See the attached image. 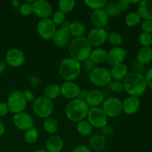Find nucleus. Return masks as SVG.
<instances>
[{
    "label": "nucleus",
    "instance_id": "nucleus-13",
    "mask_svg": "<svg viewBox=\"0 0 152 152\" xmlns=\"http://www.w3.org/2000/svg\"><path fill=\"white\" fill-rule=\"evenodd\" d=\"M5 62L13 68L22 67L25 62V53L16 48L9 49L5 54Z\"/></svg>",
    "mask_w": 152,
    "mask_h": 152
},
{
    "label": "nucleus",
    "instance_id": "nucleus-19",
    "mask_svg": "<svg viewBox=\"0 0 152 152\" xmlns=\"http://www.w3.org/2000/svg\"><path fill=\"white\" fill-rule=\"evenodd\" d=\"M104 100H105V96L102 91L98 90V89H92V90L88 91L86 99H85L89 108L99 107L101 104L103 103Z\"/></svg>",
    "mask_w": 152,
    "mask_h": 152
},
{
    "label": "nucleus",
    "instance_id": "nucleus-23",
    "mask_svg": "<svg viewBox=\"0 0 152 152\" xmlns=\"http://www.w3.org/2000/svg\"><path fill=\"white\" fill-rule=\"evenodd\" d=\"M137 13L145 20H152V0H142L140 1Z\"/></svg>",
    "mask_w": 152,
    "mask_h": 152
},
{
    "label": "nucleus",
    "instance_id": "nucleus-33",
    "mask_svg": "<svg viewBox=\"0 0 152 152\" xmlns=\"http://www.w3.org/2000/svg\"><path fill=\"white\" fill-rule=\"evenodd\" d=\"M76 5V2L74 0H59L58 1L59 10L63 12L64 13H71L74 9Z\"/></svg>",
    "mask_w": 152,
    "mask_h": 152
},
{
    "label": "nucleus",
    "instance_id": "nucleus-9",
    "mask_svg": "<svg viewBox=\"0 0 152 152\" xmlns=\"http://www.w3.org/2000/svg\"><path fill=\"white\" fill-rule=\"evenodd\" d=\"M71 22L65 21L58 29H56L53 36V42L56 47L64 48L71 42V33L69 31V26Z\"/></svg>",
    "mask_w": 152,
    "mask_h": 152
},
{
    "label": "nucleus",
    "instance_id": "nucleus-14",
    "mask_svg": "<svg viewBox=\"0 0 152 152\" xmlns=\"http://www.w3.org/2000/svg\"><path fill=\"white\" fill-rule=\"evenodd\" d=\"M108 34L105 28H94L90 30L86 38L91 47H99L108 40Z\"/></svg>",
    "mask_w": 152,
    "mask_h": 152
},
{
    "label": "nucleus",
    "instance_id": "nucleus-16",
    "mask_svg": "<svg viewBox=\"0 0 152 152\" xmlns=\"http://www.w3.org/2000/svg\"><path fill=\"white\" fill-rule=\"evenodd\" d=\"M127 55V51L122 47H114L108 51L106 62L110 65L123 63Z\"/></svg>",
    "mask_w": 152,
    "mask_h": 152
},
{
    "label": "nucleus",
    "instance_id": "nucleus-21",
    "mask_svg": "<svg viewBox=\"0 0 152 152\" xmlns=\"http://www.w3.org/2000/svg\"><path fill=\"white\" fill-rule=\"evenodd\" d=\"M64 147V141L59 135H52L45 142V150L48 152H60Z\"/></svg>",
    "mask_w": 152,
    "mask_h": 152
},
{
    "label": "nucleus",
    "instance_id": "nucleus-40",
    "mask_svg": "<svg viewBox=\"0 0 152 152\" xmlns=\"http://www.w3.org/2000/svg\"><path fill=\"white\" fill-rule=\"evenodd\" d=\"M19 12L22 16H29L31 13H33L32 4L28 2H25L20 5L19 7Z\"/></svg>",
    "mask_w": 152,
    "mask_h": 152
},
{
    "label": "nucleus",
    "instance_id": "nucleus-30",
    "mask_svg": "<svg viewBox=\"0 0 152 152\" xmlns=\"http://www.w3.org/2000/svg\"><path fill=\"white\" fill-rule=\"evenodd\" d=\"M58 128V122L53 117H48L43 121V129L47 133L53 134L57 132Z\"/></svg>",
    "mask_w": 152,
    "mask_h": 152
},
{
    "label": "nucleus",
    "instance_id": "nucleus-26",
    "mask_svg": "<svg viewBox=\"0 0 152 152\" xmlns=\"http://www.w3.org/2000/svg\"><path fill=\"white\" fill-rule=\"evenodd\" d=\"M90 147L94 151H102L106 145V137L102 134H95L90 138Z\"/></svg>",
    "mask_w": 152,
    "mask_h": 152
},
{
    "label": "nucleus",
    "instance_id": "nucleus-1",
    "mask_svg": "<svg viewBox=\"0 0 152 152\" xmlns=\"http://www.w3.org/2000/svg\"><path fill=\"white\" fill-rule=\"evenodd\" d=\"M124 91L130 96H142L147 89V83L145 76L140 73L132 71L127 74L123 80Z\"/></svg>",
    "mask_w": 152,
    "mask_h": 152
},
{
    "label": "nucleus",
    "instance_id": "nucleus-11",
    "mask_svg": "<svg viewBox=\"0 0 152 152\" xmlns=\"http://www.w3.org/2000/svg\"><path fill=\"white\" fill-rule=\"evenodd\" d=\"M37 30L42 39L45 40H50L54 36L56 26L51 19H40L37 23Z\"/></svg>",
    "mask_w": 152,
    "mask_h": 152
},
{
    "label": "nucleus",
    "instance_id": "nucleus-25",
    "mask_svg": "<svg viewBox=\"0 0 152 152\" xmlns=\"http://www.w3.org/2000/svg\"><path fill=\"white\" fill-rule=\"evenodd\" d=\"M137 61L145 65L152 61V49L150 47H142L137 53Z\"/></svg>",
    "mask_w": 152,
    "mask_h": 152
},
{
    "label": "nucleus",
    "instance_id": "nucleus-38",
    "mask_svg": "<svg viewBox=\"0 0 152 152\" xmlns=\"http://www.w3.org/2000/svg\"><path fill=\"white\" fill-rule=\"evenodd\" d=\"M105 7V9H104V10H105V12H106V13L108 14V16L115 17V16H118V15L120 13V12L119 11L118 8H117L116 2L107 3Z\"/></svg>",
    "mask_w": 152,
    "mask_h": 152
},
{
    "label": "nucleus",
    "instance_id": "nucleus-50",
    "mask_svg": "<svg viewBox=\"0 0 152 152\" xmlns=\"http://www.w3.org/2000/svg\"><path fill=\"white\" fill-rule=\"evenodd\" d=\"M88 91L86 90V88L80 89V94H79V96H78L79 99H83V100H85V99H86V96H87Z\"/></svg>",
    "mask_w": 152,
    "mask_h": 152
},
{
    "label": "nucleus",
    "instance_id": "nucleus-51",
    "mask_svg": "<svg viewBox=\"0 0 152 152\" xmlns=\"http://www.w3.org/2000/svg\"><path fill=\"white\" fill-rule=\"evenodd\" d=\"M6 66H7L6 62L4 61L0 60V74L4 72V71L6 68Z\"/></svg>",
    "mask_w": 152,
    "mask_h": 152
},
{
    "label": "nucleus",
    "instance_id": "nucleus-32",
    "mask_svg": "<svg viewBox=\"0 0 152 152\" xmlns=\"http://www.w3.org/2000/svg\"><path fill=\"white\" fill-rule=\"evenodd\" d=\"M39 139V132L36 128L33 127L29 130L25 132L24 140L28 144H34L37 142Z\"/></svg>",
    "mask_w": 152,
    "mask_h": 152
},
{
    "label": "nucleus",
    "instance_id": "nucleus-4",
    "mask_svg": "<svg viewBox=\"0 0 152 152\" xmlns=\"http://www.w3.org/2000/svg\"><path fill=\"white\" fill-rule=\"evenodd\" d=\"M82 71L81 62L71 57L62 59L59 65V72L61 77L65 81L77 80Z\"/></svg>",
    "mask_w": 152,
    "mask_h": 152
},
{
    "label": "nucleus",
    "instance_id": "nucleus-34",
    "mask_svg": "<svg viewBox=\"0 0 152 152\" xmlns=\"http://www.w3.org/2000/svg\"><path fill=\"white\" fill-rule=\"evenodd\" d=\"M108 40L110 44L114 47H120L123 43V38L121 34L118 32H111L108 34Z\"/></svg>",
    "mask_w": 152,
    "mask_h": 152
},
{
    "label": "nucleus",
    "instance_id": "nucleus-43",
    "mask_svg": "<svg viewBox=\"0 0 152 152\" xmlns=\"http://www.w3.org/2000/svg\"><path fill=\"white\" fill-rule=\"evenodd\" d=\"M132 68H133V71H134V72H137V73H140V74H142V73L145 71V65H142V64L140 63V62H137V60L134 61V62H132Z\"/></svg>",
    "mask_w": 152,
    "mask_h": 152
},
{
    "label": "nucleus",
    "instance_id": "nucleus-52",
    "mask_svg": "<svg viewBox=\"0 0 152 152\" xmlns=\"http://www.w3.org/2000/svg\"><path fill=\"white\" fill-rule=\"evenodd\" d=\"M4 132H5V126L4 123L0 120V137L4 134Z\"/></svg>",
    "mask_w": 152,
    "mask_h": 152
},
{
    "label": "nucleus",
    "instance_id": "nucleus-5",
    "mask_svg": "<svg viewBox=\"0 0 152 152\" xmlns=\"http://www.w3.org/2000/svg\"><path fill=\"white\" fill-rule=\"evenodd\" d=\"M54 109L53 102L44 96H38L33 102V111L37 117L46 119L52 115Z\"/></svg>",
    "mask_w": 152,
    "mask_h": 152
},
{
    "label": "nucleus",
    "instance_id": "nucleus-31",
    "mask_svg": "<svg viewBox=\"0 0 152 152\" xmlns=\"http://www.w3.org/2000/svg\"><path fill=\"white\" fill-rule=\"evenodd\" d=\"M141 19L140 16L137 12H131V13H128L125 17V23L128 27H135L140 24Z\"/></svg>",
    "mask_w": 152,
    "mask_h": 152
},
{
    "label": "nucleus",
    "instance_id": "nucleus-22",
    "mask_svg": "<svg viewBox=\"0 0 152 152\" xmlns=\"http://www.w3.org/2000/svg\"><path fill=\"white\" fill-rule=\"evenodd\" d=\"M110 74L113 80L122 81L129 74V68L127 65L124 63L115 65L112 66L111 69L110 70Z\"/></svg>",
    "mask_w": 152,
    "mask_h": 152
},
{
    "label": "nucleus",
    "instance_id": "nucleus-20",
    "mask_svg": "<svg viewBox=\"0 0 152 152\" xmlns=\"http://www.w3.org/2000/svg\"><path fill=\"white\" fill-rule=\"evenodd\" d=\"M140 106V100L137 96H129L123 100V111L126 114H134L138 111Z\"/></svg>",
    "mask_w": 152,
    "mask_h": 152
},
{
    "label": "nucleus",
    "instance_id": "nucleus-45",
    "mask_svg": "<svg viewBox=\"0 0 152 152\" xmlns=\"http://www.w3.org/2000/svg\"><path fill=\"white\" fill-rule=\"evenodd\" d=\"M145 78L147 83V86H148L150 88L152 89V67L145 72Z\"/></svg>",
    "mask_w": 152,
    "mask_h": 152
},
{
    "label": "nucleus",
    "instance_id": "nucleus-37",
    "mask_svg": "<svg viewBox=\"0 0 152 152\" xmlns=\"http://www.w3.org/2000/svg\"><path fill=\"white\" fill-rule=\"evenodd\" d=\"M108 89L114 93L120 94L124 91V86L122 81L117 80H111V83L108 86Z\"/></svg>",
    "mask_w": 152,
    "mask_h": 152
},
{
    "label": "nucleus",
    "instance_id": "nucleus-12",
    "mask_svg": "<svg viewBox=\"0 0 152 152\" xmlns=\"http://www.w3.org/2000/svg\"><path fill=\"white\" fill-rule=\"evenodd\" d=\"M33 13L40 18L43 19H50L53 15V7L51 4L45 0H36L32 3Z\"/></svg>",
    "mask_w": 152,
    "mask_h": 152
},
{
    "label": "nucleus",
    "instance_id": "nucleus-6",
    "mask_svg": "<svg viewBox=\"0 0 152 152\" xmlns=\"http://www.w3.org/2000/svg\"><path fill=\"white\" fill-rule=\"evenodd\" d=\"M6 103L8 106L9 111L16 114L25 111L28 102L25 99L23 92L14 91L9 94Z\"/></svg>",
    "mask_w": 152,
    "mask_h": 152
},
{
    "label": "nucleus",
    "instance_id": "nucleus-53",
    "mask_svg": "<svg viewBox=\"0 0 152 152\" xmlns=\"http://www.w3.org/2000/svg\"><path fill=\"white\" fill-rule=\"evenodd\" d=\"M11 4H13V7H18L19 6V4H20V2H19V0H12Z\"/></svg>",
    "mask_w": 152,
    "mask_h": 152
},
{
    "label": "nucleus",
    "instance_id": "nucleus-17",
    "mask_svg": "<svg viewBox=\"0 0 152 152\" xmlns=\"http://www.w3.org/2000/svg\"><path fill=\"white\" fill-rule=\"evenodd\" d=\"M80 89V86L73 81H65L60 86L61 94L71 100L78 98Z\"/></svg>",
    "mask_w": 152,
    "mask_h": 152
},
{
    "label": "nucleus",
    "instance_id": "nucleus-49",
    "mask_svg": "<svg viewBox=\"0 0 152 152\" xmlns=\"http://www.w3.org/2000/svg\"><path fill=\"white\" fill-rule=\"evenodd\" d=\"M102 133L103 136H108V135H111L114 133V130L111 126H105V127L102 129Z\"/></svg>",
    "mask_w": 152,
    "mask_h": 152
},
{
    "label": "nucleus",
    "instance_id": "nucleus-18",
    "mask_svg": "<svg viewBox=\"0 0 152 152\" xmlns=\"http://www.w3.org/2000/svg\"><path fill=\"white\" fill-rule=\"evenodd\" d=\"M90 19L95 28H105L109 22V16L104 9L94 10L91 14Z\"/></svg>",
    "mask_w": 152,
    "mask_h": 152
},
{
    "label": "nucleus",
    "instance_id": "nucleus-42",
    "mask_svg": "<svg viewBox=\"0 0 152 152\" xmlns=\"http://www.w3.org/2000/svg\"><path fill=\"white\" fill-rule=\"evenodd\" d=\"M116 4H117V8H118L119 11L120 13L122 11H124V10H127L131 5L130 1H128V0H120V1H118L117 2H116Z\"/></svg>",
    "mask_w": 152,
    "mask_h": 152
},
{
    "label": "nucleus",
    "instance_id": "nucleus-15",
    "mask_svg": "<svg viewBox=\"0 0 152 152\" xmlns=\"http://www.w3.org/2000/svg\"><path fill=\"white\" fill-rule=\"evenodd\" d=\"M13 123L19 130L26 132L34 127V120L31 114L23 111L14 114Z\"/></svg>",
    "mask_w": 152,
    "mask_h": 152
},
{
    "label": "nucleus",
    "instance_id": "nucleus-29",
    "mask_svg": "<svg viewBox=\"0 0 152 152\" xmlns=\"http://www.w3.org/2000/svg\"><path fill=\"white\" fill-rule=\"evenodd\" d=\"M77 132L81 135L82 137H88L90 136L93 132V127L91 125L88 123V120H82V121L77 123Z\"/></svg>",
    "mask_w": 152,
    "mask_h": 152
},
{
    "label": "nucleus",
    "instance_id": "nucleus-2",
    "mask_svg": "<svg viewBox=\"0 0 152 152\" xmlns=\"http://www.w3.org/2000/svg\"><path fill=\"white\" fill-rule=\"evenodd\" d=\"M91 51V45L85 37L74 38L68 45L70 57L80 62L89 59Z\"/></svg>",
    "mask_w": 152,
    "mask_h": 152
},
{
    "label": "nucleus",
    "instance_id": "nucleus-39",
    "mask_svg": "<svg viewBox=\"0 0 152 152\" xmlns=\"http://www.w3.org/2000/svg\"><path fill=\"white\" fill-rule=\"evenodd\" d=\"M139 42L142 47H150L152 45V39L151 34L142 32L139 36Z\"/></svg>",
    "mask_w": 152,
    "mask_h": 152
},
{
    "label": "nucleus",
    "instance_id": "nucleus-3",
    "mask_svg": "<svg viewBox=\"0 0 152 152\" xmlns=\"http://www.w3.org/2000/svg\"><path fill=\"white\" fill-rule=\"evenodd\" d=\"M89 108L86 101L77 98L68 102L65 108V115L70 121L79 123L87 117Z\"/></svg>",
    "mask_w": 152,
    "mask_h": 152
},
{
    "label": "nucleus",
    "instance_id": "nucleus-46",
    "mask_svg": "<svg viewBox=\"0 0 152 152\" xmlns=\"http://www.w3.org/2000/svg\"><path fill=\"white\" fill-rule=\"evenodd\" d=\"M9 112V108L6 102H0V117H4Z\"/></svg>",
    "mask_w": 152,
    "mask_h": 152
},
{
    "label": "nucleus",
    "instance_id": "nucleus-35",
    "mask_svg": "<svg viewBox=\"0 0 152 152\" xmlns=\"http://www.w3.org/2000/svg\"><path fill=\"white\" fill-rule=\"evenodd\" d=\"M85 3L89 8L94 10H96L103 9L108 1H105V0H86L85 1Z\"/></svg>",
    "mask_w": 152,
    "mask_h": 152
},
{
    "label": "nucleus",
    "instance_id": "nucleus-55",
    "mask_svg": "<svg viewBox=\"0 0 152 152\" xmlns=\"http://www.w3.org/2000/svg\"><path fill=\"white\" fill-rule=\"evenodd\" d=\"M151 39H152V32L151 33Z\"/></svg>",
    "mask_w": 152,
    "mask_h": 152
},
{
    "label": "nucleus",
    "instance_id": "nucleus-44",
    "mask_svg": "<svg viewBox=\"0 0 152 152\" xmlns=\"http://www.w3.org/2000/svg\"><path fill=\"white\" fill-rule=\"evenodd\" d=\"M141 28L143 32L151 34L152 32V20H145L141 24Z\"/></svg>",
    "mask_w": 152,
    "mask_h": 152
},
{
    "label": "nucleus",
    "instance_id": "nucleus-41",
    "mask_svg": "<svg viewBox=\"0 0 152 152\" xmlns=\"http://www.w3.org/2000/svg\"><path fill=\"white\" fill-rule=\"evenodd\" d=\"M96 65L93 62L92 60H91L90 59H88L86 60L83 61V69L86 71L88 72H91L94 69L96 68Z\"/></svg>",
    "mask_w": 152,
    "mask_h": 152
},
{
    "label": "nucleus",
    "instance_id": "nucleus-24",
    "mask_svg": "<svg viewBox=\"0 0 152 152\" xmlns=\"http://www.w3.org/2000/svg\"><path fill=\"white\" fill-rule=\"evenodd\" d=\"M108 51L102 48H96L92 50L89 59L93 61L96 65L102 64L106 62Z\"/></svg>",
    "mask_w": 152,
    "mask_h": 152
},
{
    "label": "nucleus",
    "instance_id": "nucleus-27",
    "mask_svg": "<svg viewBox=\"0 0 152 152\" xmlns=\"http://www.w3.org/2000/svg\"><path fill=\"white\" fill-rule=\"evenodd\" d=\"M69 31L71 36L77 38V37H84L86 32V28L84 24L82 22L74 21L70 23Z\"/></svg>",
    "mask_w": 152,
    "mask_h": 152
},
{
    "label": "nucleus",
    "instance_id": "nucleus-36",
    "mask_svg": "<svg viewBox=\"0 0 152 152\" xmlns=\"http://www.w3.org/2000/svg\"><path fill=\"white\" fill-rule=\"evenodd\" d=\"M65 16H66L65 13L58 10L53 13L51 20L53 21L56 26H61L66 21L65 20Z\"/></svg>",
    "mask_w": 152,
    "mask_h": 152
},
{
    "label": "nucleus",
    "instance_id": "nucleus-10",
    "mask_svg": "<svg viewBox=\"0 0 152 152\" xmlns=\"http://www.w3.org/2000/svg\"><path fill=\"white\" fill-rule=\"evenodd\" d=\"M102 108L108 117H117L123 112V102L119 98L111 96L104 100Z\"/></svg>",
    "mask_w": 152,
    "mask_h": 152
},
{
    "label": "nucleus",
    "instance_id": "nucleus-8",
    "mask_svg": "<svg viewBox=\"0 0 152 152\" xmlns=\"http://www.w3.org/2000/svg\"><path fill=\"white\" fill-rule=\"evenodd\" d=\"M87 117L88 123L95 129H102L108 123V117L102 108L99 107L89 108Z\"/></svg>",
    "mask_w": 152,
    "mask_h": 152
},
{
    "label": "nucleus",
    "instance_id": "nucleus-7",
    "mask_svg": "<svg viewBox=\"0 0 152 152\" xmlns=\"http://www.w3.org/2000/svg\"><path fill=\"white\" fill-rule=\"evenodd\" d=\"M89 80L91 83L98 87L105 88L108 86L112 80L110 70L105 67H96L89 73Z\"/></svg>",
    "mask_w": 152,
    "mask_h": 152
},
{
    "label": "nucleus",
    "instance_id": "nucleus-54",
    "mask_svg": "<svg viewBox=\"0 0 152 152\" xmlns=\"http://www.w3.org/2000/svg\"><path fill=\"white\" fill-rule=\"evenodd\" d=\"M34 152H48L46 151L45 149H38V150H36Z\"/></svg>",
    "mask_w": 152,
    "mask_h": 152
},
{
    "label": "nucleus",
    "instance_id": "nucleus-47",
    "mask_svg": "<svg viewBox=\"0 0 152 152\" xmlns=\"http://www.w3.org/2000/svg\"><path fill=\"white\" fill-rule=\"evenodd\" d=\"M23 94L27 102H34V99H35V97H34V94H33L31 91L25 90L23 91Z\"/></svg>",
    "mask_w": 152,
    "mask_h": 152
},
{
    "label": "nucleus",
    "instance_id": "nucleus-28",
    "mask_svg": "<svg viewBox=\"0 0 152 152\" xmlns=\"http://www.w3.org/2000/svg\"><path fill=\"white\" fill-rule=\"evenodd\" d=\"M60 94V86L57 84H55V83L48 85V86H46L44 90V96H45L46 98L51 101L59 97Z\"/></svg>",
    "mask_w": 152,
    "mask_h": 152
},
{
    "label": "nucleus",
    "instance_id": "nucleus-48",
    "mask_svg": "<svg viewBox=\"0 0 152 152\" xmlns=\"http://www.w3.org/2000/svg\"><path fill=\"white\" fill-rule=\"evenodd\" d=\"M72 152H91V150L89 147L86 145H80L78 146L75 147L73 149Z\"/></svg>",
    "mask_w": 152,
    "mask_h": 152
}]
</instances>
